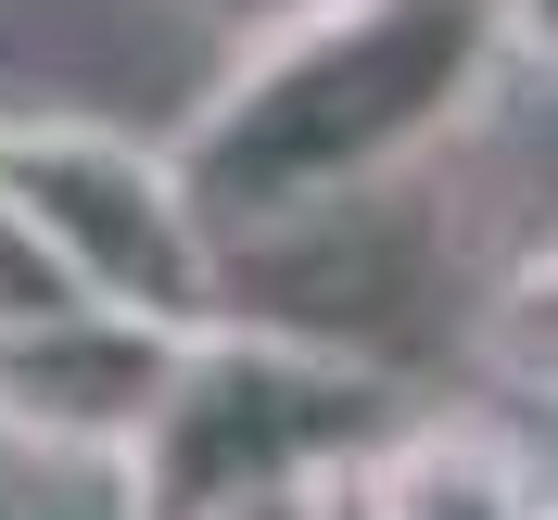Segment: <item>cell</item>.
I'll list each match as a JSON object with an SVG mask.
<instances>
[{"mask_svg": "<svg viewBox=\"0 0 558 520\" xmlns=\"http://www.w3.org/2000/svg\"><path fill=\"white\" fill-rule=\"evenodd\" d=\"M495 64V0H317L305 26L242 38V64L178 128V178L216 216V242L292 229L381 178H418V153L483 102Z\"/></svg>", "mask_w": 558, "mask_h": 520, "instance_id": "1", "label": "cell"}, {"mask_svg": "<svg viewBox=\"0 0 558 520\" xmlns=\"http://www.w3.org/2000/svg\"><path fill=\"white\" fill-rule=\"evenodd\" d=\"M407 419L418 407H407V382L381 355L216 317V330H191L166 419L128 457V520H216V508H267V495H355V470Z\"/></svg>", "mask_w": 558, "mask_h": 520, "instance_id": "2", "label": "cell"}, {"mask_svg": "<svg viewBox=\"0 0 558 520\" xmlns=\"http://www.w3.org/2000/svg\"><path fill=\"white\" fill-rule=\"evenodd\" d=\"M0 191L38 216V242L64 254L89 305L166 317V330H216L229 317V242L178 178V140L89 128V114H0Z\"/></svg>", "mask_w": 558, "mask_h": 520, "instance_id": "3", "label": "cell"}, {"mask_svg": "<svg viewBox=\"0 0 558 520\" xmlns=\"http://www.w3.org/2000/svg\"><path fill=\"white\" fill-rule=\"evenodd\" d=\"M178 355H191V330H166V317L51 305L26 330H0V432L38 457H114L128 470L178 394Z\"/></svg>", "mask_w": 558, "mask_h": 520, "instance_id": "4", "label": "cell"}, {"mask_svg": "<svg viewBox=\"0 0 558 520\" xmlns=\"http://www.w3.org/2000/svg\"><path fill=\"white\" fill-rule=\"evenodd\" d=\"M343 520H558L533 470L495 445L483 419H407L368 470H355Z\"/></svg>", "mask_w": 558, "mask_h": 520, "instance_id": "5", "label": "cell"}, {"mask_svg": "<svg viewBox=\"0 0 558 520\" xmlns=\"http://www.w3.org/2000/svg\"><path fill=\"white\" fill-rule=\"evenodd\" d=\"M470 355H483L508 394L558 407V242H546V254H521V267L483 292V317H470Z\"/></svg>", "mask_w": 558, "mask_h": 520, "instance_id": "6", "label": "cell"}, {"mask_svg": "<svg viewBox=\"0 0 558 520\" xmlns=\"http://www.w3.org/2000/svg\"><path fill=\"white\" fill-rule=\"evenodd\" d=\"M51 305H89V292L64 279V254L38 242V216L0 191V330H26V317H51Z\"/></svg>", "mask_w": 558, "mask_h": 520, "instance_id": "7", "label": "cell"}, {"mask_svg": "<svg viewBox=\"0 0 558 520\" xmlns=\"http://www.w3.org/2000/svg\"><path fill=\"white\" fill-rule=\"evenodd\" d=\"M191 26H216V38H279V26H305L317 0H178Z\"/></svg>", "mask_w": 558, "mask_h": 520, "instance_id": "8", "label": "cell"}, {"mask_svg": "<svg viewBox=\"0 0 558 520\" xmlns=\"http://www.w3.org/2000/svg\"><path fill=\"white\" fill-rule=\"evenodd\" d=\"M495 26H508V64L558 76V0H495Z\"/></svg>", "mask_w": 558, "mask_h": 520, "instance_id": "9", "label": "cell"}, {"mask_svg": "<svg viewBox=\"0 0 558 520\" xmlns=\"http://www.w3.org/2000/svg\"><path fill=\"white\" fill-rule=\"evenodd\" d=\"M216 520H343V495H267V508H216Z\"/></svg>", "mask_w": 558, "mask_h": 520, "instance_id": "10", "label": "cell"}]
</instances>
